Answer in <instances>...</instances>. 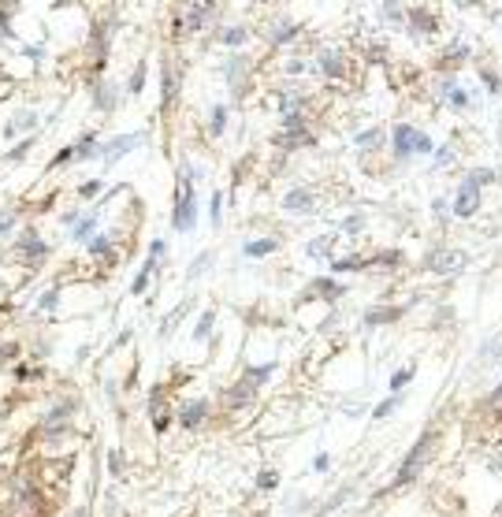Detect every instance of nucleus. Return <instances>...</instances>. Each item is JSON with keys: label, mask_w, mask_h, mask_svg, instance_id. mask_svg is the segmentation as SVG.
<instances>
[{"label": "nucleus", "mask_w": 502, "mask_h": 517, "mask_svg": "<svg viewBox=\"0 0 502 517\" xmlns=\"http://www.w3.org/2000/svg\"><path fill=\"white\" fill-rule=\"evenodd\" d=\"M272 250H279V242H275V238H253V242L242 246L245 257H264V253H272Z\"/></svg>", "instance_id": "obj_16"}, {"label": "nucleus", "mask_w": 502, "mask_h": 517, "mask_svg": "<svg viewBox=\"0 0 502 517\" xmlns=\"http://www.w3.org/2000/svg\"><path fill=\"white\" fill-rule=\"evenodd\" d=\"M15 208H8V212H0V235H8V231H12V224H15Z\"/></svg>", "instance_id": "obj_40"}, {"label": "nucleus", "mask_w": 502, "mask_h": 517, "mask_svg": "<svg viewBox=\"0 0 502 517\" xmlns=\"http://www.w3.org/2000/svg\"><path fill=\"white\" fill-rule=\"evenodd\" d=\"M245 64H250V60H242V56H234V60H231V64H227V78H231V82H239V78H242V71H245Z\"/></svg>", "instance_id": "obj_36"}, {"label": "nucleus", "mask_w": 502, "mask_h": 517, "mask_svg": "<svg viewBox=\"0 0 502 517\" xmlns=\"http://www.w3.org/2000/svg\"><path fill=\"white\" fill-rule=\"evenodd\" d=\"M469 264V257L461 253V250H436L428 257V268L436 275H454V272H461V268Z\"/></svg>", "instance_id": "obj_6"}, {"label": "nucleus", "mask_w": 502, "mask_h": 517, "mask_svg": "<svg viewBox=\"0 0 502 517\" xmlns=\"http://www.w3.org/2000/svg\"><path fill=\"white\" fill-rule=\"evenodd\" d=\"M30 145H34V142H30V138H26L23 145H15L12 153H8V161H23V156H26V149H30Z\"/></svg>", "instance_id": "obj_47"}, {"label": "nucleus", "mask_w": 502, "mask_h": 517, "mask_svg": "<svg viewBox=\"0 0 502 517\" xmlns=\"http://www.w3.org/2000/svg\"><path fill=\"white\" fill-rule=\"evenodd\" d=\"M409 380H413V365H406V369H398L395 376H391V391L398 394V391H402V387H406Z\"/></svg>", "instance_id": "obj_29"}, {"label": "nucleus", "mask_w": 502, "mask_h": 517, "mask_svg": "<svg viewBox=\"0 0 502 517\" xmlns=\"http://www.w3.org/2000/svg\"><path fill=\"white\" fill-rule=\"evenodd\" d=\"M108 473H112L115 480L123 476V454L120 451H108Z\"/></svg>", "instance_id": "obj_35"}, {"label": "nucleus", "mask_w": 502, "mask_h": 517, "mask_svg": "<svg viewBox=\"0 0 502 517\" xmlns=\"http://www.w3.org/2000/svg\"><path fill=\"white\" fill-rule=\"evenodd\" d=\"M4 357H15V343H4V346H0V361H4Z\"/></svg>", "instance_id": "obj_52"}, {"label": "nucleus", "mask_w": 502, "mask_h": 517, "mask_svg": "<svg viewBox=\"0 0 502 517\" xmlns=\"http://www.w3.org/2000/svg\"><path fill=\"white\" fill-rule=\"evenodd\" d=\"M0 30H4V37H15L12 34V12H8V8L0 12Z\"/></svg>", "instance_id": "obj_48"}, {"label": "nucleus", "mask_w": 502, "mask_h": 517, "mask_svg": "<svg viewBox=\"0 0 502 517\" xmlns=\"http://www.w3.org/2000/svg\"><path fill=\"white\" fill-rule=\"evenodd\" d=\"M67 161H75V145H71V149H60V153L53 156V167H60V164H67Z\"/></svg>", "instance_id": "obj_45"}, {"label": "nucleus", "mask_w": 502, "mask_h": 517, "mask_svg": "<svg viewBox=\"0 0 502 517\" xmlns=\"http://www.w3.org/2000/svg\"><path fill=\"white\" fill-rule=\"evenodd\" d=\"M19 253L26 257V261H41V257L48 253V246L41 242V238H37L34 231H26L23 238H19Z\"/></svg>", "instance_id": "obj_11"}, {"label": "nucleus", "mask_w": 502, "mask_h": 517, "mask_svg": "<svg viewBox=\"0 0 502 517\" xmlns=\"http://www.w3.org/2000/svg\"><path fill=\"white\" fill-rule=\"evenodd\" d=\"M198 224V197H194V167L183 164L179 172V194H175V212H171V227L175 231H190Z\"/></svg>", "instance_id": "obj_1"}, {"label": "nucleus", "mask_w": 502, "mask_h": 517, "mask_svg": "<svg viewBox=\"0 0 502 517\" xmlns=\"http://www.w3.org/2000/svg\"><path fill=\"white\" fill-rule=\"evenodd\" d=\"M37 123V112H30V108H26V112H19L12 123H8V134H19V131H30V127Z\"/></svg>", "instance_id": "obj_19"}, {"label": "nucleus", "mask_w": 502, "mask_h": 517, "mask_svg": "<svg viewBox=\"0 0 502 517\" xmlns=\"http://www.w3.org/2000/svg\"><path fill=\"white\" fill-rule=\"evenodd\" d=\"M220 208H223V194H212V212H209L212 216V227H220V216H223Z\"/></svg>", "instance_id": "obj_41"}, {"label": "nucleus", "mask_w": 502, "mask_h": 517, "mask_svg": "<svg viewBox=\"0 0 502 517\" xmlns=\"http://www.w3.org/2000/svg\"><path fill=\"white\" fill-rule=\"evenodd\" d=\"M398 406H402V391H398V394H391V399H383V402L376 406V410H372V417H376V421H383V417H391V413L398 410Z\"/></svg>", "instance_id": "obj_24"}, {"label": "nucleus", "mask_w": 502, "mask_h": 517, "mask_svg": "<svg viewBox=\"0 0 502 517\" xmlns=\"http://www.w3.org/2000/svg\"><path fill=\"white\" fill-rule=\"evenodd\" d=\"M361 224H365L361 216H350V220H346V231H361Z\"/></svg>", "instance_id": "obj_53"}, {"label": "nucleus", "mask_w": 502, "mask_h": 517, "mask_svg": "<svg viewBox=\"0 0 502 517\" xmlns=\"http://www.w3.org/2000/svg\"><path fill=\"white\" fill-rule=\"evenodd\" d=\"M447 101L454 105V108H465V105H469V97H465V89H450V97H447Z\"/></svg>", "instance_id": "obj_43"}, {"label": "nucleus", "mask_w": 502, "mask_h": 517, "mask_svg": "<svg viewBox=\"0 0 502 517\" xmlns=\"http://www.w3.org/2000/svg\"><path fill=\"white\" fill-rule=\"evenodd\" d=\"M372 257H346V261H331V272H357V268H369Z\"/></svg>", "instance_id": "obj_21"}, {"label": "nucleus", "mask_w": 502, "mask_h": 517, "mask_svg": "<svg viewBox=\"0 0 502 517\" xmlns=\"http://www.w3.org/2000/svg\"><path fill=\"white\" fill-rule=\"evenodd\" d=\"M499 172H491V167H476V172L465 175V183H461L458 190V201H454V212L458 216H472L480 208V186L484 183H495Z\"/></svg>", "instance_id": "obj_3"}, {"label": "nucleus", "mask_w": 502, "mask_h": 517, "mask_svg": "<svg viewBox=\"0 0 502 517\" xmlns=\"http://www.w3.org/2000/svg\"><path fill=\"white\" fill-rule=\"evenodd\" d=\"M275 484H279V476H275L272 469H264V473H257V488H261V491H272V488H275Z\"/></svg>", "instance_id": "obj_38"}, {"label": "nucleus", "mask_w": 502, "mask_h": 517, "mask_svg": "<svg viewBox=\"0 0 502 517\" xmlns=\"http://www.w3.org/2000/svg\"><path fill=\"white\" fill-rule=\"evenodd\" d=\"M245 37H250V34H245V26H227V30L220 34V42H223V45H242Z\"/></svg>", "instance_id": "obj_27"}, {"label": "nucleus", "mask_w": 502, "mask_h": 517, "mask_svg": "<svg viewBox=\"0 0 502 517\" xmlns=\"http://www.w3.org/2000/svg\"><path fill=\"white\" fill-rule=\"evenodd\" d=\"M317 294H324V298H342V287L331 283V280H317Z\"/></svg>", "instance_id": "obj_34"}, {"label": "nucleus", "mask_w": 502, "mask_h": 517, "mask_svg": "<svg viewBox=\"0 0 502 517\" xmlns=\"http://www.w3.org/2000/svg\"><path fill=\"white\" fill-rule=\"evenodd\" d=\"M499 399H502V383L495 387V394H491V402H499Z\"/></svg>", "instance_id": "obj_56"}, {"label": "nucleus", "mask_w": 502, "mask_h": 517, "mask_svg": "<svg viewBox=\"0 0 502 517\" xmlns=\"http://www.w3.org/2000/svg\"><path fill=\"white\" fill-rule=\"evenodd\" d=\"M406 19H409V26H413V30H420V34H431V30H436V15H428L425 8H413V12H409Z\"/></svg>", "instance_id": "obj_13"}, {"label": "nucleus", "mask_w": 502, "mask_h": 517, "mask_svg": "<svg viewBox=\"0 0 502 517\" xmlns=\"http://www.w3.org/2000/svg\"><path fill=\"white\" fill-rule=\"evenodd\" d=\"M86 253H90V257H112L115 246H112V238H108V235H93L90 242H86Z\"/></svg>", "instance_id": "obj_15"}, {"label": "nucleus", "mask_w": 502, "mask_h": 517, "mask_svg": "<svg viewBox=\"0 0 502 517\" xmlns=\"http://www.w3.org/2000/svg\"><path fill=\"white\" fill-rule=\"evenodd\" d=\"M93 105L101 108V112H112V108L120 105V101H115V93H112V89H108V86H97V93H93Z\"/></svg>", "instance_id": "obj_23"}, {"label": "nucleus", "mask_w": 502, "mask_h": 517, "mask_svg": "<svg viewBox=\"0 0 502 517\" xmlns=\"http://www.w3.org/2000/svg\"><path fill=\"white\" fill-rule=\"evenodd\" d=\"M101 194V179H90V183L78 186V197H97Z\"/></svg>", "instance_id": "obj_39"}, {"label": "nucleus", "mask_w": 502, "mask_h": 517, "mask_svg": "<svg viewBox=\"0 0 502 517\" xmlns=\"http://www.w3.org/2000/svg\"><path fill=\"white\" fill-rule=\"evenodd\" d=\"M320 71L328 75V78H339L342 71H346V67H342V56L339 53H324L320 56Z\"/></svg>", "instance_id": "obj_18"}, {"label": "nucleus", "mask_w": 502, "mask_h": 517, "mask_svg": "<svg viewBox=\"0 0 502 517\" xmlns=\"http://www.w3.org/2000/svg\"><path fill=\"white\" fill-rule=\"evenodd\" d=\"M205 417H209V402L205 399H190V402L179 406V424L183 428H198Z\"/></svg>", "instance_id": "obj_9"}, {"label": "nucleus", "mask_w": 502, "mask_h": 517, "mask_svg": "<svg viewBox=\"0 0 502 517\" xmlns=\"http://www.w3.org/2000/svg\"><path fill=\"white\" fill-rule=\"evenodd\" d=\"M395 153H398V156L431 153V138H428L425 131H413L409 123H398V127H395Z\"/></svg>", "instance_id": "obj_4"}, {"label": "nucleus", "mask_w": 502, "mask_h": 517, "mask_svg": "<svg viewBox=\"0 0 502 517\" xmlns=\"http://www.w3.org/2000/svg\"><path fill=\"white\" fill-rule=\"evenodd\" d=\"M93 156H97V138L86 134L82 142L75 145V161H93Z\"/></svg>", "instance_id": "obj_22"}, {"label": "nucleus", "mask_w": 502, "mask_h": 517, "mask_svg": "<svg viewBox=\"0 0 502 517\" xmlns=\"http://www.w3.org/2000/svg\"><path fill=\"white\" fill-rule=\"evenodd\" d=\"M353 142H357V145H372V142H380V131H361Z\"/></svg>", "instance_id": "obj_46"}, {"label": "nucleus", "mask_w": 502, "mask_h": 517, "mask_svg": "<svg viewBox=\"0 0 502 517\" xmlns=\"http://www.w3.org/2000/svg\"><path fill=\"white\" fill-rule=\"evenodd\" d=\"M350 491H353V484H346V488H339V491H335V495H331V499H328V502H324V506H320V514H331V510H335V506H339L342 499H346V495H350Z\"/></svg>", "instance_id": "obj_31"}, {"label": "nucleus", "mask_w": 502, "mask_h": 517, "mask_svg": "<svg viewBox=\"0 0 502 517\" xmlns=\"http://www.w3.org/2000/svg\"><path fill=\"white\" fill-rule=\"evenodd\" d=\"M149 417H153L156 432H167V424H171V410L164 406V387H153V391H149Z\"/></svg>", "instance_id": "obj_8"}, {"label": "nucleus", "mask_w": 502, "mask_h": 517, "mask_svg": "<svg viewBox=\"0 0 502 517\" xmlns=\"http://www.w3.org/2000/svg\"><path fill=\"white\" fill-rule=\"evenodd\" d=\"M78 224V212H64V227H75Z\"/></svg>", "instance_id": "obj_55"}, {"label": "nucleus", "mask_w": 502, "mask_h": 517, "mask_svg": "<svg viewBox=\"0 0 502 517\" xmlns=\"http://www.w3.org/2000/svg\"><path fill=\"white\" fill-rule=\"evenodd\" d=\"M431 454H436V432H425L417 439V446L406 454V462L398 465V476H395V488H406V484H413L420 473H425V465L431 462Z\"/></svg>", "instance_id": "obj_2"}, {"label": "nucleus", "mask_w": 502, "mask_h": 517, "mask_svg": "<svg viewBox=\"0 0 502 517\" xmlns=\"http://www.w3.org/2000/svg\"><path fill=\"white\" fill-rule=\"evenodd\" d=\"M209 264H212V253H201L198 261L190 264V272H186V275H190V280H198V275H201V272H205V268H209Z\"/></svg>", "instance_id": "obj_37"}, {"label": "nucleus", "mask_w": 502, "mask_h": 517, "mask_svg": "<svg viewBox=\"0 0 502 517\" xmlns=\"http://www.w3.org/2000/svg\"><path fill=\"white\" fill-rule=\"evenodd\" d=\"M328 250H331V238H313L305 253H309V257H328Z\"/></svg>", "instance_id": "obj_33"}, {"label": "nucleus", "mask_w": 502, "mask_h": 517, "mask_svg": "<svg viewBox=\"0 0 502 517\" xmlns=\"http://www.w3.org/2000/svg\"><path fill=\"white\" fill-rule=\"evenodd\" d=\"M294 34H298V26H294V23H283L279 30H275V42H290Z\"/></svg>", "instance_id": "obj_42"}, {"label": "nucleus", "mask_w": 502, "mask_h": 517, "mask_svg": "<svg viewBox=\"0 0 502 517\" xmlns=\"http://www.w3.org/2000/svg\"><path fill=\"white\" fill-rule=\"evenodd\" d=\"M223 123H227V108L216 105V108H212V123H209V131H212V134H223Z\"/></svg>", "instance_id": "obj_30"}, {"label": "nucleus", "mask_w": 502, "mask_h": 517, "mask_svg": "<svg viewBox=\"0 0 502 517\" xmlns=\"http://www.w3.org/2000/svg\"><path fill=\"white\" fill-rule=\"evenodd\" d=\"M97 224H101V212H90L86 220H78L75 224V242H90L93 231H97Z\"/></svg>", "instance_id": "obj_14"}, {"label": "nucleus", "mask_w": 502, "mask_h": 517, "mask_svg": "<svg viewBox=\"0 0 502 517\" xmlns=\"http://www.w3.org/2000/svg\"><path fill=\"white\" fill-rule=\"evenodd\" d=\"M67 517H90V506H75V510L67 514Z\"/></svg>", "instance_id": "obj_54"}, {"label": "nucleus", "mask_w": 502, "mask_h": 517, "mask_svg": "<svg viewBox=\"0 0 502 517\" xmlns=\"http://www.w3.org/2000/svg\"><path fill=\"white\" fill-rule=\"evenodd\" d=\"M450 161H454V153H450V149L443 145V149H439V156H436V164L443 167V164H450Z\"/></svg>", "instance_id": "obj_49"}, {"label": "nucleus", "mask_w": 502, "mask_h": 517, "mask_svg": "<svg viewBox=\"0 0 502 517\" xmlns=\"http://www.w3.org/2000/svg\"><path fill=\"white\" fill-rule=\"evenodd\" d=\"M212 12H216V4H194L190 12H186V19H183L186 30H201V23H205Z\"/></svg>", "instance_id": "obj_12"}, {"label": "nucleus", "mask_w": 502, "mask_h": 517, "mask_svg": "<svg viewBox=\"0 0 502 517\" xmlns=\"http://www.w3.org/2000/svg\"><path fill=\"white\" fill-rule=\"evenodd\" d=\"M484 82L491 86V93H499V89H502V82H499V78H495V75H491V71H484Z\"/></svg>", "instance_id": "obj_51"}, {"label": "nucleus", "mask_w": 502, "mask_h": 517, "mask_svg": "<svg viewBox=\"0 0 502 517\" xmlns=\"http://www.w3.org/2000/svg\"><path fill=\"white\" fill-rule=\"evenodd\" d=\"M149 280H153V275H145V272H138V275H134V283H131V291H134V294H142V291H145V287H149Z\"/></svg>", "instance_id": "obj_44"}, {"label": "nucleus", "mask_w": 502, "mask_h": 517, "mask_svg": "<svg viewBox=\"0 0 502 517\" xmlns=\"http://www.w3.org/2000/svg\"><path fill=\"white\" fill-rule=\"evenodd\" d=\"M328 465H331V458H328V454H317V462H313V469H317V473H324V469H328Z\"/></svg>", "instance_id": "obj_50"}, {"label": "nucleus", "mask_w": 502, "mask_h": 517, "mask_svg": "<svg viewBox=\"0 0 502 517\" xmlns=\"http://www.w3.org/2000/svg\"><path fill=\"white\" fill-rule=\"evenodd\" d=\"M313 205H317V197H313V190H305V186H298V190H290L283 197V208H287V212H309Z\"/></svg>", "instance_id": "obj_10"}, {"label": "nucleus", "mask_w": 502, "mask_h": 517, "mask_svg": "<svg viewBox=\"0 0 502 517\" xmlns=\"http://www.w3.org/2000/svg\"><path fill=\"white\" fill-rule=\"evenodd\" d=\"M186 313H190V302H183V305H179V309H175L171 316H164V324H160V335H164V339H167V335H171V327L179 324Z\"/></svg>", "instance_id": "obj_25"}, {"label": "nucleus", "mask_w": 502, "mask_h": 517, "mask_svg": "<svg viewBox=\"0 0 502 517\" xmlns=\"http://www.w3.org/2000/svg\"><path fill=\"white\" fill-rule=\"evenodd\" d=\"M212 324H216V313H212V309H205V313H201V320H198V327H194V339H209Z\"/></svg>", "instance_id": "obj_26"}, {"label": "nucleus", "mask_w": 502, "mask_h": 517, "mask_svg": "<svg viewBox=\"0 0 502 517\" xmlns=\"http://www.w3.org/2000/svg\"><path fill=\"white\" fill-rule=\"evenodd\" d=\"M398 316H402L398 305H391V309H369V313H365V324H369V327H376V324H391V320H398Z\"/></svg>", "instance_id": "obj_17"}, {"label": "nucleus", "mask_w": 502, "mask_h": 517, "mask_svg": "<svg viewBox=\"0 0 502 517\" xmlns=\"http://www.w3.org/2000/svg\"><path fill=\"white\" fill-rule=\"evenodd\" d=\"M142 145V134H120V138H112V142H104V145H97V156H101L104 164H115V161H123L131 149Z\"/></svg>", "instance_id": "obj_5"}, {"label": "nucleus", "mask_w": 502, "mask_h": 517, "mask_svg": "<svg viewBox=\"0 0 502 517\" xmlns=\"http://www.w3.org/2000/svg\"><path fill=\"white\" fill-rule=\"evenodd\" d=\"M37 305H41L45 313H53L56 305H60V287H53V291H45V294H41V302H37Z\"/></svg>", "instance_id": "obj_32"}, {"label": "nucleus", "mask_w": 502, "mask_h": 517, "mask_svg": "<svg viewBox=\"0 0 502 517\" xmlns=\"http://www.w3.org/2000/svg\"><path fill=\"white\" fill-rule=\"evenodd\" d=\"M142 86H145V60L131 71V82H127V93H142Z\"/></svg>", "instance_id": "obj_28"}, {"label": "nucleus", "mask_w": 502, "mask_h": 517, "mask_svg": "<svg viewBox=\"0 0 502 517\" xmlns=\"http://www.w3.org/2000/svg\"><path fill=\"white\" fill-rule=\"evenodd\" d=\"M253 399H257V380H253V376H242V380L234 383L227 394H223V402H227L231 410H239V406L253 402Z\"/></svg>", "instance_id": "obj_7"}, {"label": "nucleus", "mask_w": 502, "mask_h": 517, "mask_svg": "<svg viewBox=\"0 0 502 517\" xmlns=\"http://www.w3.org/2000/svg\"><path fill=\"white\" fill-rule=\"evenodd\" d=\"M175 89H179V78H175L171 64H167V67H164V97H160V105H164V108L175 101Z\"/></svg>", "instance_id": "obj_20"}]
</instances>
